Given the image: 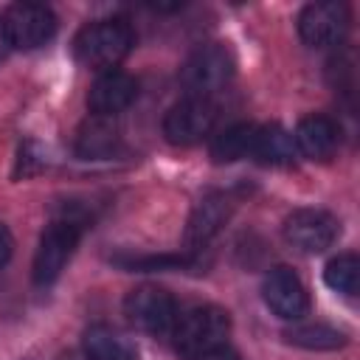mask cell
Wrapping results in <instances>:
<instances>
[{
  "instance_id": "obj_1",
  "label": "cell",
  "mask_w": 360,
  "mask_h": 360,
  "mask_svg": "<svg viewBox=\"0 0 360 360\" xmlns=\"http://www.w3.org/2000/svg\"><path fill=\"white\" fill-rule=\"evenodd\" d=\"M132 45H135V34L129 22L112 17V20L87 22L73 39V53L84 68L104 73V70H115L124 62V56L132 51Z\"/></svg>"
},
{
  "instance_id": "obj_2",
  "label": "cell",
  "mask_w": 360,
  "mask_h": 360,
  "mask_svg": "<svg viewBox=\"0 0 360 360\" xmlns=\"http://www.w3.org/2000/svg\"><path fill=\"white\" fill-rule=\"evenodd\" d=\"M228 332H231V315L222 307L202 304V307H191L183 315H177L169 335H172L174 352L191 360L211 349L225 346Z\"/></svg>"
},
{
  "instance_id": "obj_3",
  "label": "cell",
  "mask_w": 360,
  "mask_h": 360,
  "mask_svg": "<svg viewBox=\"0 0 360 360\" xmlns=\"http://www.w3.org/2000/svg\"><path fill=\"white\" fill-rule=\"evenodd\" d=\"M84 222L87 219L82 214L65 211L62 217H53L45 225L37 253H34V281L37 284H51L59 278V273L65 270V264L70 262V256L82 239Z\"/></svg>"
},
{
  "instance_id": "obj_4",
  "label": "cell",
  "mask_w": 360,
  "mask_h": 360,
  "mask_svg": "<svg viewBox=\"0 0 360 360\" xmlns=\"http://www.w3.org/2000/svg\"><path fill=\"white\" fill-rule=\"evenodd\" d=\"M233 56L225 45L219 42H208L202 48H197L180 68V84L186 90V96L194 98H211L214 93H219L231 79H233Z\"/></svg>"
},
{
  "instance_id": "obj_5",
  "label": "cell",
  "mask_w": 360,
  "mask_h": 360,
  "mask_svg": "<svg viewBox=\"0 0 360 360\" xmlns=\"http://www.w3.org/2000/svg\"><path fill=\"white\" fill-rule=\"evenodd\" d=\"M124 315L127 321L146 335H169L177 321V304L172 292H166L158 284L135 287L124 298Z\"/></svg>"
},
{
  "instance_id": "obj_6",
  "label": "cell",
  "mask_w": 360,
  "mask_h": 360,
  "mask_svg": "<svg viewBox=\"0 0 360 360\" xmlns=\"http://www.w3.org/2000/svg\"><path fill=\"white\" fill-rule=\"evenodd\" d=\"M0 22L8 45L20 51H34L56 34V14L42 3H14Z\"/></svg>"
},
{
  "instance_id": "obj_7",
  "label": "cell",
  "mask_w": 360,
  "mask_h": 360,
  "mask_svg": "<svg viewBox=\"0 0 360 360\" xmlns=\"http://www.w3.org/2000/svg\"><path fill=\"white\" fill-rule=\"evenodd\" d=\"M217 124V104L211 98H194L186 96L174 107H169L163 118V135L174 146H191L200 143L205 135H211Z\"/></svg>"
},
{
  "instance_id": "obj_8",
  "label": "cell",
  "mask_w": 360,
  "mask_h": 360,
  "mask_svg": "<svg viewBox=\"0 0 360 360\" xmlns=\"http://www.w3.org/2000/svg\"><path fill=\"white\" fill-rule=\"evenodd\" d=\"M340 233V222L323 208H298L284 219V239L298 253H323Z\"/></svg>"
},
{
  "instance_id": "obj_9",
  "label": "cell",
  "mask_w": 360,
  "mask_h": 360,
  "mask_svg": "<svg viewBox=\"0 0 360 360\" xmlns=\"http://www.w3.org/2000/svg\"><path fill=\"white\" fill-rule=\"evenodd\" d=\"M349 28V6L335 0L309 3L298 14V34L309 48H332L346 37Z\"/></svg>"
},
{
  "instance_id": "obj_10",
  "label": "cell",
  "mask_w": 360,
  "mask_h": 360,
  "mask_svg": "<svg viewBox=\"0 0 360 360\" xmlns=\"http://www.w3.org/2000/svg\"><path fill=\"white\" fill-rule=\"evenodd\" d=\"M262 298L270 307L273 315L281 321H298L309 309V295L301 284V278L290 267H273L267 270L262 281Z\"/></svg>"
},
{
  "instance_id": "obj_11",
  "label": "cell",
  "mask_w": 360,
  "mask_h": 360,
  "mask_svg": "<svg viewBox=\"0 0 360 360\" xmlns=\"http://www.w3.org/2000/svg\"><path fill=\"white\" fill-rule=\"evenodd\" d=\"M135 96H138V82L127 70L115 68V70H104L96 76L87 93V107L93 110V115L115 118L135 101Z\"/></svg>"
},
{
  "instance_id": "obj_12",
  "label": "cell",
  "mask_w": 360,
  "mask_h": 360,
  "mask_svg": "<svg viewBox=\"0 0 360 360\" xmlns=\"http://www.w3.org/2000/svg\"><path fill=\"white\" fill-rule=\"evenodd\" d=\"M231 211H233V202H231V197H228L225 191L205 194V197L194 205V211H191V217H188L186 242H188L191 248H202L205 242H211V239L219 233V228L228 222Z\"/></svg>"
},
{
  "instance_id": "obj_13",
  "label": "cell",
  "mask_w": 360,
  "mask_h": 360,
  "mask_svg": "<svg viewBox=\"0 0 360 360\" xmlns=\"http://www.w3.org/2000/svg\"><path fill=\"white\" fill-rule=\"evenodd\" d=\"M295 149L309 160H329L340 146V127L329 115H307L295 127Z\"/></svg>"
},
{
  "instance_id": "obj_14",
  "label": "cell",
  "mask_w": 360,
  "mask_h": 360,
  "mask_svg": "<svg viewBox=\"0 0 360 360\" xmlns=\"http://www.w3.org/2000/svg\"><path fill=\"white\" fill-rule=\"evenodd\" d=\"M82 349H84L87 360H138L135 343L127 335H121L118 329L104 326V323L84 329Z\"/></svg>"
},
{
  "instance_id": "obj_15",
  "label": "cell",
  "mask_w": 360,
  "mask_h": 360,
  "mask_svg": "<svg viewBox=\"0 0 360 360\" xmlns=\"http://www.w3.org/2000/svg\"><path fill=\"white\" fill-rule=\"evenodd\" d=\"M121 143V129L115 127L112 118H104V115H93L87 118L79 132H76V155L79 158H107L118 149Z\"/></svg>"
},
{
  "instance_id": "obj_16",
  "label": "cell",
  "mask_w": 360,
  "mask_h": 360,
  "mask_svg": "<svg viewBox=\"0 0 360 360\" xmlns=\"http://www.w3.org/2000/svg\"><path fill=\"white\" fill-rule=\"evenodd\" d=\"M295 141H292V132H287L284 127L278 124H270V127H259L256 129V138H253V158L264 166H281V163H290L295 158Z\"/></svg>"
},
{
  "instance_id": "obj_17",
  "label": "cell",
  "mask_w": 360,
  "mask_h": 360,
  "mask_svg": "<svg viewBox=\"0 0 360 360\" xmlns=\"http://www.w3.org/2000/svg\"><path fill=\"white\" fill-rule=\"evenodd\" d=\"M256 124H233L228 129H222L214 141H211V158L217 163H233L242 160L253 152V138H256Z\"/></svg>"
},
{
  "instance_id": "obj_18",
  "label": "cell",
  "mask_w": 360,
  "mask_h": 360,
  "mask_svg": "<svg viewBox=\"0 0 360 360\" xmlns=\"http://www.w3.org/2000/svg\"><path fill=\"white\" fill-rule=\"evenodd\" d=\"M284 338L292 343V346H301V349H338L346 343V335L326 326V323H304V326H292L284 332Z\"/></svg>"
},
{
  "instance_id": "obj_19",
  "label": "cell",
  "mask_w": 360,
  "mask_h": 360,
  "mask_svg": "<svg viewBox=\"0 0 360 360\" xmlns=\"http://www.w3.org/2000/svg\"><path fill=\"white\" fill-rule=\"evenodd\" d=\"M323 281L343 295H357V284H360V259L354 253H340L335 256L326 270H323Z\"/></svg>"
},
{
  "instance_id": "obj_20",
  "label": "cell",
  "mask_w": 360,
  "mask_h": 360,
  "mask_svg": "<svg viewBox=\"0 0 360 360\" xmlns=\"http://www.w3.org/2000/svg\"><path fill=\"white\" fill-rule=\"evenodd\" d=\"M11 250H14V239H11V231L0 222V267L11 259Z\"/></svg>"
},
{
  "instance_id": "obj_21",
  "label": "cell",
  "mask_w": 360,
  "mask_h": 360,
  "mask_svg": "<svg viewBox=\"0 0 360 360\" xmlns=\"http://www.w3.org/2000/svg\"><path fill=\"white\" fill-rule=\"evenodd\" d=\"M191 360H239V354L228 346H219V349H211V352H205L200 357H191Z\"/></svg>"
},
{
  "instance_id": "obj_22",
  "label": "cell",
  "mask_w": 360,
  "mask_h": 360,
  "mask_svg": "<svg viewBox=\"0 0 360 360\" xmlns=\"http://www.w3.org/2000/svg\"><path fill=\"white\" fill-rule=\"evenodd\" d=\"M8 39H6V31H3V22H0V62L6 59V53H8Z\"/></svg>"
}]
</instances>
